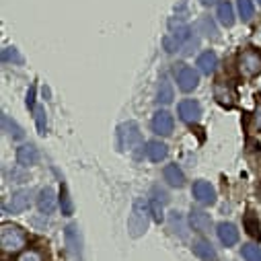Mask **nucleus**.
Returning a JSON list of instances; mask_svg holds the SVG:
<instances>
[{
	"instance_id": "obj_1",
	"label": "nucleus",
	"mask_w": 261,
	"mask_h": 261,
	"mask_svg": "<svg viewBox=\"0 0 261 261\" xmlns=\"http://www.w3.org/2000/svg\"><path fill=\"white\" fill-rule=\"evenodd\" d=\"M148 212H150V204H146L144 200H136L132 214L127 218V230L134 239L142 237L148 230Z\"/></svg>"
},
{
	"instance_id": "obj_2",
	"label": "nucleus",
	"mask_w": 261,
	"mask_h": 261,
	"mask_svg": "<svg viewBox=\"0 0 261 261\" xmlns=\"http://www.w3.org/2000/svg\"><path fill=\"white\" fill-rule=\"evenodd\" d=\"M25 243H27V234L21 226L5 224L3 230H0V245H3L5 251H19Z\"/></svg>"
},
{
	"instance_id": "obj_3",
	"label": "nucleus",
	"mask_w": 261,
	"mask_h": 261,
	"mask_svg": "<svg viewBox=\"0 0 261 261\" xmlns=\"http://www.w3.org/2000/svg\"><path fill=\"white\" fill-rule=\"evenodd\" d=\"M117 140H119V148L123 150H132L136 146H140L142 142V136H140V129L134 121H127V123H121L117 127Z\"/></svg>"
},
{
	"instance_id": "obj_4",
	"label": "nucleus",
	"mask_w": 261,
	"mask_h": 261,
	"mask_svg": "<svg viewBox=\"0 0 261 261\" xmlns=\"http://www.w3.org/2000/svg\"><path fill=\"white\" fill-rule=\"evenodd\" d=\"M29 204H31V191L29 189H21V191H15L13 193L11 202L5 204L3 210L7 214H21V212H25L29 208Z\"/></svg>"
},
{
	"instance_id": "obj_5",
	"label": "nucleus",
	"mask_w": 261,
	"mask_h": 261,
	"mask_svg": "<svg viewBox=\"0 0 261 261\" xmlns=\"http://www.w3.org/2000/svg\"><path fill=\"white\" fill-rule=\"evenodd\" d=\"M191 191H193L195 202L202 204V206H210L216 202V191L208 181H195Z\"/></svg>"
},
{
	"instance_id": "obj_6",
	"label": "nucleus",
	"mask_w": 261,
	"mask_h": 261,
	"mask_svg": "<svg viewBox=\"0 0 261 261\" xmlns=\"http://www.w3.org/2000/svg\"><path fill=\"white\" fill-rule=\"evenodd\" d=\"M198 83H200V74L195 72L193 68H189V66H179V70H177V85H179V89L183 91V93H189V91H193L195 87H198Z\"/></svg>"
},
{
	"instance_id": "obj_7",
	"label": "nucleus",
	"mask_w": 261,
	"mask_h": 261,
	"mask_svg": "<svg viewBox=\"0 0 261 261\" xmlns=\"http://www.w3.org/2000/svg\"><path fill=\"white\" fill-rule=\"evenodd\" d=\"M241 70L247 76H255L257 72H261V56L257 51H245L241 56Z\"/></svg>"
},
{
	"instance_id": "obj_8",
	"label": "nucleus",
	"mask_w": 261,
	"mask_h": 261,
	"mask_svg": "<svg viewBox=\"0 0 261 261\" xmlns=\"http://www.w3.org/2000/svg\"><path fill=\"white\" fill-rule=\"evenodd\" d=\"M173 115L169 111H156L152 117V129L161 136H171L173 132Z\"/></svg>"
},
{
	"instance_id": "obj_9",
	"label": "nucleus",
	"mask_w": 261,
	"mask_h": 261,
	"mask_svg": "<svg viewBox=\"0 0 261 261\" xmlns=\"http://www.w3.org/2000/svg\"><path fill=\"white\" fill-rule=\"evenodd\" d=\"M179 115L183 121H198L202 115V105L193 99H185L179 103Z\"/></svg>"
},
{
	"instance_id": "obj_10",
	"label": "nucleus",
	"mask_w": 261,
	"mask_h": 261,
	"mask_svg": "<svg viewBox=\"0 0 261 261\" xmlns=\"http://www.w3.org/2000/svg\"><path fill=\"white\" fill-rule=\"evenodd\" d=\"M64 237H66V245H68L70 253L76 255V257H81V255H83V243H81L79 226H76V224H68L66 230H64Z\"/></svg>"
},
{
	"instance_id": "obj_11",
	"label": "nucleus",
	"mask_w": 261,
	"mask_h": 261,
	"mask_svg": "<svg viewBox=\"0 0 261 261\" xmlns=\"http://www.w3.org/2000/svg\"><path fill=\"white\" fill-rule=\"evenodd\" d=\"M216 232H218V239H220V243H222L224 247H232V245H237V241H239V230H237V226L230 224V222H220Z\"/></svg>"
},
{
	"instance_id": "obj_12",
	"label": "nucleus",
	"mask_w": 261,
	"mask_h": 261,
	"mask_svg": "<svg viewBox=\"0 0 261 261\" xmlns=\"http://www.w3.org/2000/svg\"><path fill=\"white\" fill-rule=\"evenodd\" d=\"M17 161L23 167H31L39 161V150L33 144H23V146L17 148Z\"/></svg>"
},
{
	"instance_id": "obj_13",
	"label": "nucleus",
	"mask_w": 261,
	"mask_h": 261,
	"mask_svg": "<svg viewBox=\"0 0 261 261\" xmlns=\"http://www.w3.org/2000/svg\"><path fill=\"white\" fill-rule=\"evenodd\" d=\"M189 222H191L193 230H198V232H208V230L212 228V218H210V214H206V212H202V210H191Z\"/></svg>"
},
{
	"instance_id": "obj_14",
	"label": "nucleus",
	"mask_w": 261,
	"mask_h": 261,
	"mask_svg": "<svg viewBox=\"0 0 261 261\" xmlns=\"http://www.w3.org/2000/svg\"><path fill=\"white\" fill-rule=\"evenodd\" d=\"M37 208L41 214H51L56 208V195L51 187H45L39 191V198H37Z\"/></svg>"
},
{
	"instance_id": "obj_15",
	"label": "nucleus",
	"mask_w": 261,
	"mask_h": 261,
	"mask_svg": "<svg viewBox=\"0 0 261 261\" xmlns=\"http://www.w3.org/2000/svg\"><path fill=\"white\" fill-rule=\"evenodd\" d=\"M193 253L198 255L202 261H216V251H214L212 243H208L204 239L193 241Z\"/></svg>"
},
{
	"instance_id": "obj_16",
	"label": "nucleus",
	"mask_w": 261,
	"mask_h": 261,
	"mask_svg": "<svg viewBox=\"0 0 261 261\" xmlns=\"http://www.w3.org/2000/svg\"><path fill=\"white\" fill-rule=\"evenodd\" d=\"M163 177L173 187H183L185 185V175H183V171L177 165H167L165 171H163Z\"/></svg>"
},
{
	"instance_id": "obj_17",
	"label": "nucleus",
	"mask_w": 261,
	"mask_h": 261,
	"mask_svg": "<svg viewBox=\"0 0 261 261\" xmlns=\"http://www.w3.org/2000/svg\"><path fill=\"white\" fill-rule=\"evenodd\" d=\"M146 154H148V159H150L152 163H161L163 159H167L169 150H167V146H165L163 142H159V140H150V142L146 144Z\"/></svg>"
},
{
	"instance_id": "obj_18",
	"label": "nucleus",
	"mask_w": 261,
	"mask_h": 261,
	"mask_svg": "<svg viewBox=\"0 0 261 261\" xmlns=\"http://www.w3.org/2000/svg\"><path fill=\"white\" fill-rule=\"evenodd\" d=\"M198 66H200V70L204 72V74H210V72H214V68L218 66V58H216V54L214 51H204L200 58H198Z\"/></svg>"
},
{
	"instance_id": "obj_19",
	"label": "nucleus",
	"mask_w": 261,
	"mask_h": 261,
	"mask_svg": "<svg viewBox=\"0 0 261 261\" xmlns=\"http://www.w3.org/2000/svg\"><path fill=\"white\" fill-rule=\"evenodd\" d=\"M218 21L224 25V27H232L234 25V9L228 0L218 5Z\"/></svg>"
},
{
	"instance_id": "obj_20",
	"label": "nucleus",
	"mask_w": 261,
	"mask_h": 261,
	"mask_svg": "<svg viewBox=\"0 0 261 261\" xmlns=\"http://www.w3.org/2000/svg\"><path fill=\"white\" fill-rule=\"evenodd\" d=\"M195 27H198V33H202L204 37H210V39H218L220 37L218 35V29H216V23L210 17H202Z\"/></svg>"
},
{
	"instance_id": "obj_21",
	"label": "nucleus",
	"mask_w": 261,
	"mask_h": 261,
	"mask_svg": "<svg viewBox=\"0 0 261 261\" xmlns=\"http://www.w3.org/2000/svg\"><path fill=\"white\" fill-rule=\"evenodd\" d=\"M3 129L11 136V138H15V140H23L25 138V132H23V127L21 125H17L7 113H3Z\"/></svg>"
},
{
	"instance_id": "obj_22",
	"label": "nucleus",
	"mask_w": 261,
	"mask_h": 261,
	"mask_svg": "<svg viewBox=\"0 0 261 261\" xmlns=\"http://www.w3.org/2000/svg\"><path fill=\"white\" fill-rule=\"evenodd\" d=\"M60 208H62V214L64 216H72L74 212V206H72V200L68 195V187L62 183V189H60Z\"/></svg>"
},
{
	"instance_id": "obj_23",
	"label": "nucleus",
	"mask_w": 261,
	"mask_h": 261,
	"mask_svg": "<svg viewBox=\"0 0 261 261\" xmlns=\"http://www.w3.org/2000/svg\"><path fill=\"white\" fill-rule=\"evenodd\" d=\"M156 103L159 105H169L173 103V87L169 81H163L161 87H159V93H156Z\"/></svg>"
},
{
	"instance_id": "obj_24",
	"label": "nucleus",
	"mask_w": 261,
	"mask_h": 261,
	"mask_svg": "<svg viewBox=\"0 0 261 261\" xmlns=\"http://www.w3.org/2000/svg\"><path fill=\"white\" fill-rule=\"evenodd\" d=\"M237 9L243 21H251L255 15V7H253V0H237Z\"/></svg>"
},
{
	"instance_id": "obj_25",
	"label": "nucleus",
	"mask_w": 261,
	"mask_h": 261,
	"mask_svg": "<svg viewBox=\"0 0 261 261\" xmlns=\"http://www.w3.org/2000/svg\"><path fill=\"white\" fill-rule=\"evenodd\" d=\"M245 226H247V232H249L251 237L261 239V226H259V220L253 216V212L247 214V218H245Z\"/></svg>"
},
{
	"instance_id": "obj_26",
	"label": "nucleus",
	"mask_w": 261,
	"mask_h": 261,
	"mask_svg": "<svg viewBox=\"0 0 261 261\" xmlns=\"http://www.w3.org/2000/svg\"><path fill=\"white\" fill-rule=\"evenodd\" d=\"M243 257H245V261H261V249L257 245H245Z\"/></svg>"
},
{
	"instance_id": "obj_27",
	"label": "nucleus",
	"mask_w": 261,
	"mask_h": 261,
	"mask_svg": "<svg viewBox=\"0 0 261 261\" xmlns=\"http://www.w3.org/2000/svg\"><path fill=\"white\" fill-rule=\"evenodd\" d=\"M3 60L5 62H15V64H23V56L15 49V47H5L3 49Z\"/></svg>"
},
{
	"instance_id": "obj_28",
	"label": "nucleus",
	"mask_w": 261,
	"mask_h": 261,
	"mask_svg": "<svg viewBox=\"0 0 261 261\" xmlns=\"http://www.w3.org/2000/svg\"><path fill=\"white\" fill-rule=\"evenodd\" d=\"M150 214H152V218H154L156 222H163L165 214H163V206H161V200H156V198H152V200H150Z\"/></svg>"
},
{
	"instance_id": "obj_29",
	"label": "nucleus",
	"mask_w": 261,
	"mask_h": 261,
	"mask_svg": "<svg viewBox=\"0 0 261 261\" xmlns=\"http://www.w3.org/2000/svg\"><path fill=\"white\" fill-rule=\"evenodd\" d=\"M169 220H171V228H173V230L179 228V237H185V228H183V218H181V214H179V212H171Z\"/></svg>"
},
{
	"instance_id": "obj_30",
	"label": "nucleus",
	"mask_w": 261,
	"mask_h": 261,
	"mask_svg": "<svg viewBox=\"0 0 261 261\" xmlns=\"http://www.w3.org/2000/svg\"><path fill=\"white\" fill-rule=\"evenodd\" d=\"M35 123H37L39 134H45V111H43L41 107L35 109Z\"/></svg>"
},
{
	"instance_id": "obj_31",
	"label": "nucleus",
	"mask_w": 261,
	"mask_h": 261,
	"mask_svg": "<svg viewBox=\"0 0 261 261\" xmlns=\"http://www.w3.org/2000/svg\"><path fill=\"white\" fill-rule=\"evenodd\" d=\"M163 43H165V49H167L169 54H173V51H175V49L181 45V43H179V41H177L173 35H167V37L163 39Z\"/></svg>"
},
{
	"instance_id": "obj_32",
	"label": "nucleus",
	"mask_w": 261,
	"mask_h": 261,
	"mask_svg": "<svg viewBox=\"0 0 261 261\" xmlns=\"http://www.w3.org/2000/svg\"><path fill=\"white\" fill-rule=\"evenodd\" d=\"M19 261H41V255H39L37 251H25V253L19 257Z\"/></svg>"
},
{
	"instance_id": "obj_33",
	"label": "nucleus",
	"mask_w": 261,
	"mask_h": 261,
	"mask_svg": "<svg viewBox=\"0 0 261 261\" xmlns=\"http://www.w3.org/2000/svg\"><path fill=\"white\" fill-rule=\"evenodd\" d=\"M152 193L156 195V200H161L163 204H167V202H169V195H167V191H163V189L154 187V189H152Z\"/></svg>"
},
{
	"instance_id": "obj_34",
	"label": "nucleus",
	"mask_w": 261,
	"mask_h": 261,
	"mask_svg": "<svg viewBox=\"0 0 261 261\" xmlns=\"http://www.w3.org/2000/svg\"><path fill=\"white\" fill-rule=\"evenodd\" d=\"M27 107H29V109L35 107V87H31L29 93H27Z\"/></svg>"
},
{
	"instance_id": "obj_35",
	"label": "nucleus",
	"mask_w": 261,
	"mask_h": 261,
	"mask_svg": "<svg viewBox=\"0 0 261 261\" xmlns=\"http://www.w3.org/2000/svg\"><path fill=\"white\" fill-rule=\"evenodd\" d=\"M195 47H198V39H189L187 45H185V49H183V54L187 56V54H191V49H195Z\"/></svg>"
},
{
	"instance_id": "obj_36",
	"label": "nucleus",
	"mask_w": 261,
	"mask_h": 261,
	"mask_svg": "<svg viewBox=\"0 0 261 261\" xmlns=\"http://www.w3.org/2000/svg\"><path fill=\"white\" fill-rule=\"evenodd\" d=\"M216 3H218V0H202V5H206V7H212Z\"/></svg>"
},
{
	"instance_id": "obj_37",
	"label": "nucleus",
	"mask_w": 261,
	"mask_h": 261,
	"mask_svg": "<svg viewBox=\"0 0 261 261\" xmlns=\"http://www.w3.org/2000/svg\"><path fill=\"white\" fill-rule=\"evenodd\" d=\"M257 125H259V129H261V107H259V111H257Z\"/></svg>"
},
{
	"instance_id": "obj_38",
	"label": "nucleus",
	"mask_w": 261,
	"mask_h": 261,
	"mask_svg": "<svg viewBox=\"0 0 261 261\" xmlns=\"http://www.w3.org/2000/svg\"><path fill=\"white\" fill-rule=\"evenodd\" d=\"M259 5H261V0H259Z\"/></svg>"
}]
</instances>
